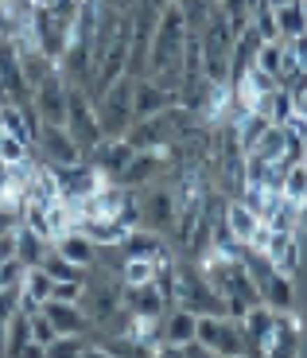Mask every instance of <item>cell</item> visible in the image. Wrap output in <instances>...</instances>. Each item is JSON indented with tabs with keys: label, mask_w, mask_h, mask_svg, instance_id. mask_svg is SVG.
Instances as JSON below:
<instances>
[{
	"label": "cell",
	"mask_w": 307,
	"mask_h": 358,
	"mask_svg": "<svg viewBox=\"0 0 307 358\" xmlns=\"http://www.w3.org/2000/svg\"><path fill=\"white\" fill-rule=\"evenodd\" d=\"M195 339H199V347L207 355H218V358H237V355L257 350L253 339L245 335L241 320H234V315H199Z\"/></svg>",
	"instance_id": "6da1fadb"
},
{
	"label": "cell",
	"mask_w": 307,
	"mask_h": 358,
	"mask_svg": "<svg viewBox=\"0 0 307 358\" xmlns=\"http://www.w3.org/2000/svg\"><path fill=\"white\" fill-rule=\"evenodd\" d=\"M133 86H136L133 74H121V78L113 82L101 98H93L98 125H101V133H105V136H125V129L136 121V113H133Z\"/></svg>",
	"instance_id": "7a4b0ae2"
},
{
	"label": "cell",
	"mask_w": 307,
	"mask_h": 358,
	"mask_svg": "<svg viewBox=\"0 0 307 358\" xmlns=\"http://www.w3.org/2000/svg\"><path fill=\"white\" fill-rule=\"evenodd\" d=\"M136 195H140V226H148V230L167 238L175 230V218H179V195H175V187L156 179L148 187H136Z\"/></svg>",
	"instance_id": "3957f363"
},
{
	"label": "cell",
	"mask_w": 307,
	"mask_h": 358,
	"mask_svg": "<svg viewBox=\"0 0 307 358\" xmlns=\"http://www.w3.org/2000/svg\"><path fill=\"white\" fill-rule=\"evenodd\" d=\"M175 304L187 308L195 315H226V300L202 277L199 268H179V280H175Z\"/></svg>",
	"instance_id": "277c9868"
},
{
	"label": "cell",
	"mask_w": 307,
	"mask_h": 358,
	"mask_svg": "<svg viewBox=\"0 0 307 358\" xmlns=\"http://www.w3.org/2000/svg\"><path fill=\"white\" fill-rule=\"evenodd\" d=\"M66 133L78 141V148L90 156V148L101 141V125H98V109H93V98L82 86H66Z\"/></svg>",
	"instance_id": "5b68a950"
},
{
	"label": "cell",
	"mask_w": 307,
	"mask_h": 358,
	"mask_svg": "<svg viewBox=\"0 0 307 358\" xmlns=\"http://www.w3.org/2000/svg\"><path fill=\"white\" fill-rule=\"evenodd\" d=\"M31 106L39 113V125L51 121V125H66V78L59 71L47 74L36 90H31Z\"/></svg>",
	"instance_id": "8992f818"
},
{
	"label": "cell",
	"mask_w": 307,
	"mask_h": 358,
	"mask_svg": "<svg viewBox=\"0 0 307 358\" xmlns=\"http://www.w3.org/2000/svg\"><path fill=\"white\" fill-rule=\"evenodd\" d=\"M36 148H39V156H43L47 164H74V160H86V152H82L78 141L66 133V125H51V121H43V125H39Z\"/></svg>",
	"instance_id": "52a82bcc"
},
{
	"label": "cell",
	"mask_w": 307,
	"mask_h": 358,
	"mask_svg": "<svg viewBox=\"0 0 307 358\" xmlns=\"http://www.w3.org/2000/svg\"><path fill=\"white\" fill-rule=\"evenodd\" d=\"M299 339H304V320L296 315V308H288V312H276V320H272V331H269V339H264L261 355L292 358V355L299 350Z\"/></svg>",
	"instance_id": "ba28073f"
},
{
	"label": "cell",
	"mask_w": 307,
	"mask_h": 358,
	"mask_svg": "<svg viewBox=\"0 0 307 358\" xmlns=\"http://www.w3.org/2000/svg\"><path fill=\"white\" fill-rule=\"evenodd\" d=\"M222 226H226V234L237 245H253V238L261 234L264 222L245 199H226V206H222Z\"/></svg>",
	"instance_id": "9c48e42d"
},
{
	"label": "cell",
	"mask_w": 307,
	"mask_h": 358,
	"mask_svg": "<svg viewBox=\"0 0 307 358\" xmlns=\"http://www.w3.org/2000/svg\"><path fill=\"white\" fill-rule=\"evenodd\" d=\"M133 156H136V148L125 141V136H101V141L90 148V156H86V160H90L98 171H105L109 179H117L121 171L128 168V160H133Z\"/></svg>",
	"instance_id": "30bf717a"
},
{
	"label": "cell",
	"mask_w": 307,
	"mask_h": 358,
	"mask_svg": "<svg viewBox=\"0 0 307 358\" xmlns=\"http://www.w3.org/2000/svg\"><path fill=\"white\" fill-rule=\"evenodd\" d=\"M39 312L51 320V327L59 335H86L90 331V315H86V308L78 304V300H43L39 304Z\"/></svg>",
	"instance_id": "8fae6325"
},
{
	"label": "cell",
	"mask_w": 307,
	"mask_h": 358,
	"mask_svg": "<svg viewBox=\"0 0 307 358\" xmlns=\"http://www.w3.org/2000/svg\"><path fill=\"white\" fill-rule=\"evenodd\" d=\"M121 300H125V308L133 315H148V320H163L167 308H172V300H167L152 280H144V285H125Z\"/></svg>",
	"instance_id": "7c38bea8"
},
{
	"label": "cell",
	"mask_w": 307,
	"mask_h": 358,
	"mask_svg": "<svg viewBox=\"0 0 307 358\" xmlns=\"http://www.w3.org/2000/svg\"><path fill=\"white\" fill-rule=\"evenodd\" d=\"M4 355H47V347H39L36 339H31V315L24 312V308H16L12 312V320L4 323Z\"/></svg>",
	"instance_id": "4fadbf2b"
},
{
	"label": "cell",
	"mask_w": 307,
	"mask_h": 358,
	"mask_svg": "<svg viewBox=\"0 0 307 358\" xmlns=\"http://www.w3.org/2000/svg\"><path fill=\"white\" fill-rule=\"evenodd\" d=\"M172 106H175L172 90H163L160 82H152V78H136V86H133V113L136 117L163 113V109H172Z\"/></svg>",
	"instance_id": "5bb4252c"
},
{
	"label": "cell",
	"mask_w": 307,
	"mask_h": 358,
	"mask_svg": "<svg viewBox=\"0 0 307 358\" xmlns=\"http://www.w3.org/2000/svg\"><path fill=\"white\" fill-rule=\"evenodd\" d=\"M51 245H54L59 253H63L66 261H74V265H82V268H90L93 261H98V245H93L82 230H66V234H59V238H54Z\"/></svg>",
	"instance_id": "9a60e30c"
},
{
	"label": "cell",
	"mask_w": 307,
	"mask_h": 358,
	"mask_svg": "<svg viewBox=\"0 0 307 358\" xmlns=\"http://www.w3.org/2000/svg\"><path fill=\"white\" fill-rule=\"evenodd\" d=\"M12 242H16V250H12V253H16L27 268L39 265V261H43V253L51 250V238H43V234H36V230H27V226H20V230L12 234Z\"/></svg>",
	"instance_id": "2e32d148"
},
{
	"label": "cell",
	"mask_w": 307,
	"mask_h": 358,
	"mask_svg": "<svg viewBox=\"0 0 307 358\" xmlns=\"http://www.w3.org/2000/svg\"><path fill=\"white\" fill-rule=\"evenodd\" d=\"M272 320H276V312H272L269 304H249V312L241 315V327H245V335L253 339V347L261 350L264 347V339H269V331H272Z\"/></svg>",
	"instance_id": "e0dca14e"
},
{
	"label": "cell",
	"mask_w": 307,
	"mask_h": 358,
	"mask_svg": "<svg viewBox=\"0 0 307 358\" xmlns=\"http://www.w3.org/2000/svg\"><path fill=\"white\" fill-rule=\"evenodd\" d=\"M276 12V31H280V39H296L307 31V8L304 0H296V4H284V8H272Z\"/></svg>",
	"instance_id": "ac0fdd59"
},
{
	"label": "cell",
	"mask_w": 307,
	"mask_h": 358,
	"mask_svg": "<svg viewBox=\"0 0 307 358\" xmlns=\"http://www.w3.org/2000/svg\"><path fill=\"white\" fill-rule=\"evenodd\" d=\"M39 268H43V273H47L51 280H86V268H82V265H74V261H66L63 253L54 250V245L43 253Z\"/></svg>",
	"instance_id": "d6986e66"
},
{
	"label": "cell",
	"mask_w": 307,
	"mask_h": 358,
	"mask_svg": "<svg viewBox=\"0 0 307 358\" xmlns=\"http://www.w3.org/2000/svg\"><path fill=\"white\" fill-rule=\"evenodd\" d=\"M27 156H31V141H24L20 133H12V129L0 125V160L4 164H24Z\"/></svg>",
	"instance_id": "ffe728a7"
},
{
	"label": "cell",
	"mask_w": 307,
	"mask_h": 358,
	"mask_svg": "<svg viewBox=\"0 0 307 358\" xmlns=\"http://www.w3.org/2000/svg\"><path fill=\"white\" fill-rule=\"evenodd\" d=\"M284 199H292V203H299V199H307V164L296 160L284 168V187H280Z\"/></svg>",
	"instance_id": "44dd1931"
},
{
	"label": "cell",
	"mask_w": 307,
	"mask_h": 358,
	"mask_svg": "<svg viewBox=\"0 0 307 358\" xmlns=\"http://www.w3.org/2000/svg\"><path fill=\"white\" fill-rule=\"evenodd\" d=\"M121 285H144V280L156 277V261L148 257H125V265H121Z\"/></svg>",
	"instance_id": "7402d4cb"
},
{
	"label": "cell",
	"mask_w": 307,
	"mask_h": 358,
	"mask_svg": "<svg viewBox=\"0 0 307 358\" xmlns=\"http://www.w3.org/2000/svg\"><path fill=\"white\" fill-rule=\"evenodd\" d=\"M90 350V331L86 335H54L47 343V355H86Z\"/></svg>",
	"instance_id": "603a6c76"
},
{
	"label": "cell",
	"mask_w": 307,
	"mask_h": 358,
	"mask_svg": "<svg viewBox=\"0 0 307 358\" xmlns=\"http://www.w3.org/2000/svg\"><path fill=\"white\" fill-rule=\"evenodd\" d=\"M20 230V199L12 195H0V238Z\"/></svg>",
	"instance_id": "cb8c5ba5"
},
{
	"label": "cell",
	"mask_w": 307,
	"mask_h": 358,
	"mask_svg": "<svg viewBox=\"0 0 307 358\" xmlns=\"http://www.w3.org/2000/svg\"><path fill=\"white\" fill-rule=\"evenodd\" d=\"M24 273H27V265L12 253L8 261H0V288H20L24 285Z\"/></svg>",
	"instance_id": "d4e9b609"
},
{
	"label": "cell",
	"mask_w": 307,
	"mask_h": 358,
	"mask_svg": "<svg viewBox=\"0 0 307 358\" xmlns=\"http://www.w3.org/2000/svg\"><path fill=\"white\" fill-rule=\"evenodd\" d=\"M54 335H59V331L51 327V320H47L43 312H31V339H36L39 347H47V343H51Z\"/></svg>",
	"instance_id": "484cf974"
},
{
	"label": "cell",
	"mask_w": 307,
	"mask_h": 358,
	"mask_svg": "<svg viewBox=\"0 0 307 358\" xmlns=\"http://www.w3.org/2000/svg\"><path fill=\"white\" fill-rule=\"evenodd\" d=\"M82 292H86V280H54L51 288L54 300H82Z\"/></svg>",
	"instance_id": "4316f807"
},
{
	"label": "cell",
	"mask_w": 307,
	"mask_h": 358,
	"mask_svg": "<svg viewBox=\"0 0 307 358\" xmlns=\"http://www.w3.org/2000/svg\"><path fill=\"white\" fill-rule=\"evenodd\" d=\"M296 234H299V238L307 234V199H299V203H296Z\"/></svg>",
	"instance_id": "83f0119b"
},
{
	"label": "cell",
	"mask_w": 307,
	"mask_h": 358,
	"mask_svg": "<svg viewBox=\"0 0 307 358\" xmlns=\"http://www.w3.org/2000/svg\"><path fill=\"white\" fill-rule=\"evenodd\" d=\"M269 8H284V4H296V0H264Z\"/></svg>",
	"instance_id": "f1b7e54d"
},
{
	"label": "cell",
	"mask_w": 307,
	"mask_h": 358,
	"mask_svg": "<svg viewBox=\"0 0 307 358\" xmlns=\"http://www.w3.org/2000/svg\"><path fill=\"white\" fill-rule=\"evenodd\" d=\"M304 164H307V152H304Z\"/></svg>",
	"instance_id": "f546056e"
},
{
	"label": "cell",
	"mask_w": 307,
	"mask_h": 358,
	"mask_svg": "<svg viewBox=\"0 0 307 358\" xmlns=\"http://www.w3.org/2000/svg\"><path fill=\"white\" fill-rule=\"evenodd\" d=\"M93 4H101V0H93Z\"/></svg>",
	"instance_id": "4dcf8cb0"
},
{
	"label": "cell",
	"mask_w": 307,
	"mask_h": 358,
	"mask_svg": "<svg viewBox=\"0 0 307 358\" xmlns=\"http://www.w3.org/2000/svg\"><path fill=\"white\" fill-rule=\"evenodd\" d=\"M304 8H307V0H304Z\"/></svg>",
	"instance_id": "1f68e13d"
}]
</instances>
